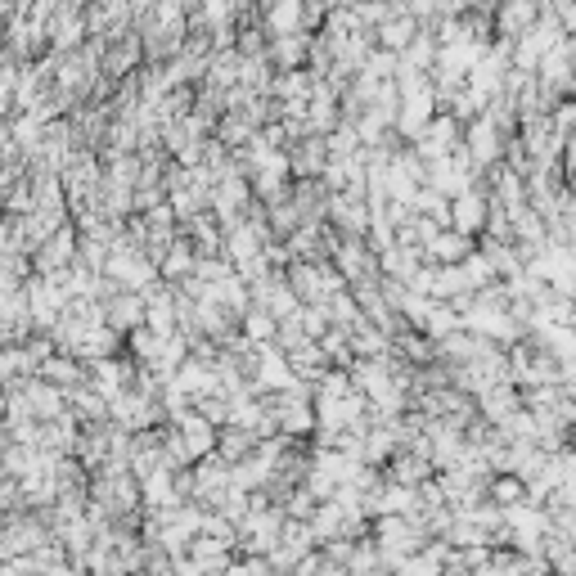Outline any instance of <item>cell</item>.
<instances>
[{
    "label": "cell",
    "instance_id": "obj_1",
    "mask_svg": "<svg viewBox=\"0 0 576 576\" xmlns=\"http://www.w3.org/2000/svg\"><path fill=\"white\" fill-rule=\"evenodd\" d=\"M383 468H387L383 482L387 486H401V491H414V486H423L432 473H437V468H432L423 455H414V450H392Z\"/></svg>",
    "mask_w": 576,
    "mask_h": 576
},
{
    "label": "cell",
    "instance_id": "obj_3",
    "mask_svg": "<svg viewBox=\"0 0 576 576\" xmlns=\"http://www.w3.org/2000/svg\"><path fill=\"white\" fill-rule=\"evenodd\" d=\"M252 450H257V437H252L248 428H239V423H225V428H216L212 455H221L225 464H243Z\"/></svg>",
    "mask_w": 576,
    "mask_h": 576
},
{
    "label": "cell",
    "instance_id": "obj_4",
    "mask_svg": "<svg viewBox=\"0 0 576 576\" xmlns=\"http://www.w3.org/2000/svg\"><path fill=\"white\" fill-rule=\"evenodd\" d=\"M189 275H194V248L176 234V243H171V248L162 252V261H158V279L171 288L176 279H189Z\"/></svg>",
    "mask_w": 576,
    "mask_h": 576
},
{
    "label": "cell",
    "instance_id": "obj_2",
    "mask_svg": "<svg viewBox=\"0 0 576 576\" xmlns=\"http://www.w3.org/2000/svg\"><path fill=\"white\" fill-rule=\"evenodd\" d=\"M36 378H41V383H50V387H59V392H72V387L86 383V365H81V360H72V356H59V351H54L50 360H41Z\"/></svg>",
    "mask_w": 576,
    "mask_h": 576
}]
</instances>
